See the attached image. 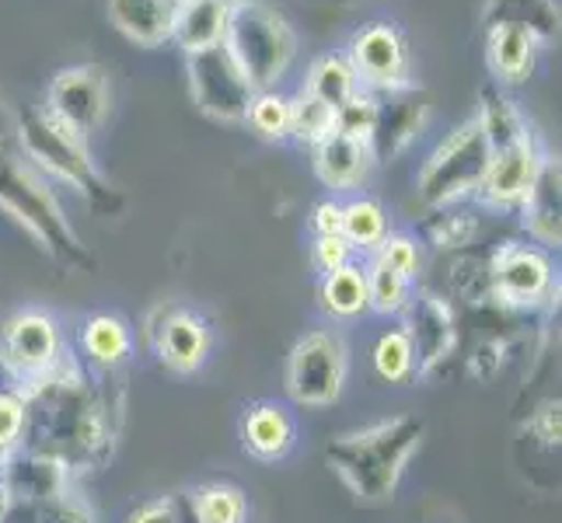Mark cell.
I'll list each match as a JSON object with an SVG mask.
<instances>
[{
    "label": "cell",
    "instance_id": "30",
    "mask_svg": "<svg viewBox=\"0 0 562 523\" xmlns=\"http://www.w3.org/2000/svg\"><path fill=\"white\" fill-rule=\"evenodd\" d=\"M374 126H378V102L371 99V94L357 91L350 102H342L336 109V133H339V137H350L357 144L371 147Z\"/></svg>",
    "mask_w": 562,
    "mask_h": 523
},
{
    "label": "cell",
    "instance_id": "4",
    "mask_svg": "<svg viewBox=\"0 0 562 523\" xmlns=\"http://www.w3.org/2000/svg\"><path fill=\"white\" fill-rule=\"evenodd\" d=\"M0 209L22 224L53 255L67 262H85V251L77 245L60 203L53 200L49 185L29 164L8 158V154H0Z\"/></svg>",
    "mask_w": 562,
    "mask_h": 523
},
{
    "label": "cell",
    "instance_id": "39",
    "mask_svg": "<svg viewBox=\"0 0 562 523\" xmlns=\"http://www.w3.org/2000/svg\"><path fill=\"white\" fill-rule=\"evenodd\" d=\"M130 523H179V520H176V510H171V502H150L140 513H133Z\"/></svg>",
    "mask_w": 562,
    "mask_h": 523
},
{
    "label": "cell",
    "instance_id": "3",
    "mask_svg": "<svg viewBox=\"0 0 562 523\" xmlns=\"http://www.w3.org/2000/svg\"><path fill=\"white\" fill-rule=\"evenodd\" d=\"M25 425H32L35 447L43 457L64 464V454H88L102 443L99 409L85 395L77 380H46L35 387V395L25 405Z\"/></svg>",
    "mask_w": 562,
    "mask_h": 523
},
{
    "label": "cell",
    "instance_id": "20",
    "mask_svg": "<svg viewBox=\"0 0 562 523\" xmlns=\"http://www.w3.org/2000/svg\"><path fill=\"white\" fill-rule=\"evenodd\" d=\"M206 349H210V336H206V325L192 315H176L161 332V360L176 371L189 374L206 360Z\"/></svg>",
    "mask_w": 562,
    "mask_h": 523
},
{
    "label": "cell",
    "instance_id": "17",
    "mask_svg": "<svg viewBox=\"0 0 562 523\" xmlns=\"http://www.w3.org/2000/svg\"><path fill=\"white\" fill-rule=\"evenodd\" d=\"M227 11H231V0H179L171 38H176L186 53L217 46L224 38Z\"/></svg>",
    "mask_w": 562,
    "mask_h": 523
},
{
    "label": "cell",
    "instance_id": "29",
    "mask_svg": "<svg viewBox=\"0 0 562 523\" xmlns=\"http://www.w3.org/2000/svg\"><path fill=\"white\" fill-rule=\"evenodd\" d=\"M85 349L99 363H109V366L120 363L126 356V349H130V336H126L123 321H115L109 315L91 318L88 328H85Z\"/></svg>",
    "mask_w": 562,
    "mask_h": 523
},
{
    "label": "cell",
    "instance_id": "19",
    "mask_svg": "<svg viewBox=\"0 0 562 523\" xmlns=\"http://www.w3.org/2000/svg\"><path fill=\"white\" fill-rule=\"evenodd\" d=\"M520 206H525L531 235L546 245H559V161L555 158H541L535 185Z\"/></svg>",
    "mask_w": 562,
    "mask_h": 523
},
{
    "label": "cell",
    "instance_id": "31",
    "mask_svg": "<svg viewBox=\"0 0 562 523\" xmlns=\"http://www.w3.org/2000/svg\"><path fill=\"white\" fill-rule=\"evenodd\" d=\"M245 120L251 123V129H256L259 137L280 140V137H286V133H290V102L283 99V94L259 91L256 99H251Z\"/></svg>",
    "mask_w": 562,
    "mask_h": 523
},
{
    "label": "cell",
    "instance_id": "34",
    "mask_svg": "<svg viewBox=\"0 0 562 523\" xmlns=\"http://www.w3.org/2000/svg\"><path fill=\"white\" fill-rule=\"evenodd\" d=\"M367 304L374 307V311H398V307L405 304V276L392 273L387 265H381L374 259V265L367 269Z\"/></svg>",
    "mask_w": 562,
    "mask_h": 523
},
{
    "label": "cell",
    "instance_id": "18",
    "mask_svg": "<svg viewBox=\"0 0 562 523\" xmlns=\"http://www.w3.org/2000/svg\"><path fill=\"white\" fill-rule=\"evenodd\" d=\"M490 29H517L531 35L535 43L552 38L559 32V8L555 0H490L482 11Z\"/></svg>",
    "mask_w": 562,
    "mask_h": 523
},
{
    "label": "cell",
    "instance_id": "10",
    "mask_svg": "<svg viewBox=\"0 0 562 523\" xmlns=\"http://www.w3.org/2000/svg\"><path fill=\"white\" fill-rule=\"evenodd\" d=\"M350 67L357 73V81L378 84L384 91L405 88L409 81V56H405L402 35L392 25H371L353 38L350 49Z\"/></svg>",
    "mask_w": 562,
    "mask_h": 523
},
{
    "label": "cell",
    "instance_id": "1",
    "mask_svg": "<svg viewBox=\"0 0 562 523\" xmlns=\"http://www.w3.org/2000/svg\"><path fill=\"white\" fill-rule=\"evenodd\" d=\"M423 436L416 416H398L378 422L371 430L339 436L328 447V464L360 499H387L395 492L405 461L413 457Z\"/></svg>",
    "mask_w": 562,
    "mask_h": 523
},
{
    "label": "cell",
    "instance_id": "2",
    "mask_svg": "<svg viewBox=\"0 0 562 523\" xmlns=\"http://www.w3.org/2000/svg\"><path fill=\"white\" fill-rule=\"evenodd\" d=\"M221 43L256 94L273 88L297 53L294 32L262 0H231Z\"/></svg>",
    "mask_w": 562,
    "mask_h": 523
},
{
    "label": "cell",
    "instance_id": "23",
    "mask_svg": "<svg viewBox=\"0 0 562 523\" xmlns=\"http://www.w3.org/2000/svg\"><path fill=\"white\" fill-rule=\"evenodd\" d=\"M479 126L482 133H486V144L490 150H507L514 144H525L531 140V133L525 126V120H520V112L514 109V102L503 99L499 91H486L482 94V112H479Z\"/></svg>",
    "mask_w": 562,
    "mask_h": 523
},
{
    "label": "cell",
    "instance_id": "22",
    "mask_svg": "<svg viewBox=\"0 0 562 523\" xmlns=\"http://www.w3.org/2000/svg\"><path fill=\"white\" fill-rule=\"evenodd\" d=\"M535 38L517 29H490V67L503 81H525L535 67Z\"/></svg>",
    "mask_w": 562,
    "mask_h": 523
},
{
    "label": "cell",
    "instance_id": "25",
    "mask_svg": "<svg viewBox=\"0 0 562 523\" xmlns=\"http://www.w3.org/2000/svg\"><path fill=\"white\" fill-rule=\"evenodd\" d=\"M304 91H312L325 105L339 109L342 102H350L360 91V81H357L350 60H342V56H322V60L312 67V73H307Z\"/></svg>",
    "mask_w": 562,
    "mask_h": 523
},
{
    "label": "cell",
    "instance_id": "38",
    "mask_svg": "<svg viewBox=\"0 0 562 523\" xmlns=\"http://www.w3.org/2000/svg\"><path fill=\"white\" fill-rule=\"evenodd\" d=\"M315 230L322 235H342V206L339 203H322L315 209Z\"/></svg>",
    "mask_w": 562,
    "mask_h": 523
},
{
    "label": "cell",
    "instance_id": "5",
    "mask_svg": "<svg viewBox=\"0 0 562 523\" xmlns=\"http://www.w3.org/2000/svg\"><path fill=\"white\" fill-rule=\"evenodd\" d=\"M490 158H493V150L486 144V133H482L479 120L458 126L451 137L430 154V161L423 164L419 196L434 206L461 200L464 192L482 185Z\"/></svg>",
    "mask_w": 562,
    "mask_h": 523
},
{
    "label": "cell",
    "instance_id": "27",
    "mask_svg": "<svg viewBox=\"0 0 562 523\" xmlns=\"http://www.w3.org/2000/svg\"><path fill=\"white\" fill-rule=\"evenodd\" d=\"M413 353L419 349L423 360L430 363L437 356H443V349L451 342V321H448V311L437 304V300H423L419 311L413 315Z\"/></svg>",
    "mask_w": 562,
    "mask_h": 523
},
{
    "label": "cell",
    "instance_id": "35",
    "mask_svg": "<svg viewBox=\"0 0 562 523\" xmlns=\"http://www.w3.org/2000/svg\"><path fill=\"white\" fill-rule=\"evenodd\" d=\"M378 262L387 265L392 273L405 276L409 280L416 273V265H419V255H416V245L409 238H384L378 245Z\"/></svg>",
    "mask_w": 562,
    "mask_h": 523
},
{
    "label": "cell",
    "instance_id": "7",
    "mask_svg": "<svg viewBox=\"0 0 562 523\" xmlns=\"http://www.w3.org/2000/svg\"><path fill=\"white\" fill-rule=\"evenodd\" d=\"M189 91L206 115L224 123H241L256 91L245 81L238 64L231 60L224 43L189 53Z\"/></svg>",
    "mask_w": 562,
    "mask_h": 523
},
{
    "label": "cell",
    "instance_id": "24",
    "mask_svg": "<svg viewBox=\"0 0 562 523\" xmlns=\"http://www.w3.org/2000/svg\"><path fill=\"white\" fill-rule=\"evenodd\" d=\"M322 304L328 315L336 318H357L367 307V276L357 265H342L336 273H328L322 283Z\"/></svg>",
    "mask_w": 562,
    "mask_h": 523
},
{
    "label": "cell",
    "instance_id": "8",
    "mask_svg": "<svg viewBox=\"0 0 562 523\" xmlns=\"http://www.w3.org/2000/svg\"><path fill=\"white\" fill-rule=\"evenodd\" d=\"M346 380V345L336 332L304 336L286 366V391L301 405H333Z\"/></svg>",
    "mask_w": 562,
    "mask_h": 523
},
{
    "label": "cell",
    "instance_id": "36",
    "mask_svg": "<svg viewBox=\"0 0 562 523\" xmlns=\"http://www.w3.org/2000/svg\"><path fill=\"white\" fill-rule=\"evenodd\" d=\"M25 430V401L14 395H0V451H8L11 443Z\"/></svg>",
    "mask_w": 562,
    "mask_h": 523
},
{
    "label": "cell",
    "instance_id": "28",
    "mask_svg": "<svg viewBox=\"0 0 562 523\" xmlns=\"http://www.w3.org/2000/svg\"><path fill=\"white\" fill-rule=\"evenodd\" d=\"M342 238L360 248H378L384 241V209L374 200L342 206Z\"/></svg>",
    "mask_w": 562,
    "mask_h": 523
},
{
    "label": "cell",
    "instance_id": "40",
    "mask_svg": "<svg viewBox=\"0 0 562 523\" xmlns=\"http://www.w3.org/2000/svg\"><path fill=\"white\" fill-rule=\"evenodd\" d=\"M11 133H14V120H11V109L4 102V94H0V144H4Z\"/></svg>",
    "mask_w": 562,
    "mask_h": 523
},
{
    "label": "cell",
    "instance_id": "14",
    "mask_svg": "<svg viewBox=\"0 0 562 523\" xmlns=\"http://www.w3.org/2000/svg\"><path fill=\"white\" fill-rule=\"evenodd\" d=\"M179 0H109V22L137 46H161L176 32Z\"/></svg>",
    "mask_w": 562,
    "mask_h": 523
},
{
    "label": "cell",
    "instance_id": "33",
    "mask_svg": "<svg viewBox=\"0 0 562 523\" xmlns=\"http://www.w3.org/2000/svg\"><path fill=\"white\" fill-rule=\"evenodd\" d=\"M200 523H241L245 520V496L227 486H210L196 496Z\"/></svg>",
    "mask_w": 562,
    "mask_h": 523
},
{
    "label": "cell",
    "instance_id": "9",
    "mask_svg": "<svg viewBox=\"0 0 562 523\" xmlns=\"http://www.w3.org/2000/svg\"><path fill=\"white\" fill-rule=\"evenodd\" d=\"M74 137H88L109 115V81L99 67L60 70L49 84V112Z\"/></svg>",
    "mask_w": 562,
    "mask_h": 523
},
{
    "label": "cell",
    "instance_id": "26",
    "mask_svg": "<svg viewBox=\"0 0 562 523\" xmlns=\"http://www.w3.org/2000/svg\"><path fill=\"white\" fill-rule=\"evenodd\" d=\"M290 133L304 144H322L336 133V109L301 88L297 99L290 102Z\"/></svg>",
    "mask_w": 562,
    "mask_h": 523
},
{
    "label": "cell",
    "instance_id": "16",
    "mask_svg": "<svg viewBox=\"0 0 562 523\" xmlns=\"http://www.w3.org/2000/svg\"><path fill=\"white\" fill-rule=\"evenodd\" d=\"M367 168H371V147L357 144L350 137H325L322 144H315V171L325 185L333 189H353L363 182Z\"/></svg>",
    "mask_w": 562,
    "mask_h": 523
},
{
    "label": "cell",
    "instance_id": "37",
    "mask_svg": "<svg viewBox=\"0 0 562 523\" xmlns=\"http://www.w3.org/2000/svg\"><path fill=\"white\" fill-rule=\"evenodd\" d=\"M350 241L342 235H322L318 245H315V262L325 269V273H336V269L350 265Z\"/></svg>",
    "mask_w": 562,
    "mask_h": 523
},
{
    "label": "cell",
    "instance_id": "6",
    "mask_svg": "<svg viewBox=\"0 0 562 523\" xmlns=\"http://www.w3.org/2000/svg\"><path fill=\"white\" fill-rule=\"evenodd\" d=\"M18 140H22V150L32 164L49 171L53 179L81 189L88 200H99L105 192V182L99 179V171H94L85 140L74 137L70 129H64L53 115L46 112L25 115V120L18 123Z\"/></svg>",
    "mask_w": 562,
    "mask_h": 523
},
{
    "label": "cell",
    "instance_id": "12",
    "mask_svg": "<svg viewBox=\"0 0 562 523\" xmlns=\"http://www.w3.org/2000/svg\"><path fill=\"white\" fill-rule=\"evenodd\" d=\"M496 294L510 304H535L549 294L552 286V265L538 248L510 245L503 248L493 262Z\"/></svg>",
    "mask_w": 562,
    "mask_h": 523
},
{
    "label": "cell",
    "instance_id": "15",
    "mask_svg": "<svg viewBox=\"0 0 562 523\" xmlns=\"http://www.w3.org/2000/svg\"><path fill=\"white\" fill-rule=\"evenodd\" d=\"M426 115V105L416 99L413 84L387 91V102L378 105V126L371 137V150H378L381 158H392L405 144L413 140V133L419 129Z\"/></svg>",
    "mask_w": 562,
    "mask_h": 523
},
{
    "label": "cell",
    "instance_id": "32",
    "mask_svg": "<svg viewBox=\"0 0 562 523\" xmlns=\"http://www.w3.org/2000/svg\"><path fill=\"white\" fill-rule=\"evenodd\" d=\"M413 363H416V353H413L409 332H387L374 349V366L384 380H405L413 374Z\"/></svg>",
    "mask_w": 562,
    "mask_h": 523
},
{
    "label": "cell",
    "instance_id": "11",
    "mask_svg": "<svg viewBox=\"0 0 562 523\" xmlns=\"http://www.w3.org/2000/svg\"><path fill=\"white\" fill-rule=\"evenodd\" d=\"M56 353H60V336H56V325L46 315L25 311L8 321L4 360L18 374H25V377L49 374L56 363Z\"/></svg>",
    "mask_w": 562,
    "mask_h": 523
},
{
    "label": "cell",
    "instance_id": "21",
    "mask_svg": "<svg viewBox=\"0 0 562 523\" xmlns=\"http://www.w3.org/2000/svg\"><path fill=\"white\" fill-rule=\"evenodd\" d=\"M290 436H294V425H290L286 412L277 409V405H259L245 419V447L262 461L286 454Z\"/></svg>",
    "mask_w": 562,
    "mask_h": 523
},
{
    "label": "cell",
    "instance_id": "13",
    "mask_svg": "<svg viewBox=\"0 0 562 523\" xmlns=\"http://www.w3.org/2000/svg\"><path fill=\"white\" fill-rule=\"evenodd\" d=\"M538 168H541V158L535 150V140L496 150L490 158L486 179H482L479 192L493 206H517V203H525V196L531 192Z\"/></svg>",
    "mask_w": 562,
    "mask_h": 523
}]
</instances>
